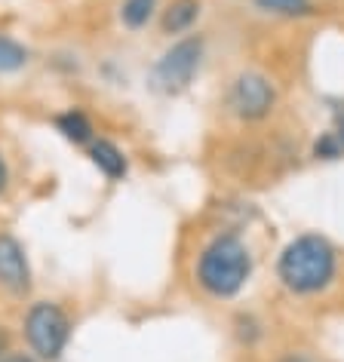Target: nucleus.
I'll list each match as a JSON object with an SVG mask.
<instances>
[{"mask_svg": "<svg viewBox=\"0 0 344 362\" xmlns=\"http://www.w3.org/2000/svg\"><path fill=\"white\" fill-rule=\"evenodd\" d=\"M277 98L280 95H277L274 80L261 74V71L246 68L231 80L224 105H228L231 117H237L240 123H265L277 111Z\"/></svg>", "mask_w": 344, "mask_h": 362, "instance_id": "obj_5", "label": "nucleus"}, {"mask_svg": "<svg viewBox=\"0 0 344 362\" xmlns=\"http://www.w3.org/2000/svg\"><path fill=\"white\" fill-rule=\"evenodd\" d=\"M86 157L105 181H114L117 185V181L130 178V153H126L117 141L105 139V135H96L93 144L86 148Z\"/></svg>", "mask_w": 344, "mask_h": 362, "instance_id": "obj_7", "label": "nucleus"}, {"mask_svg": "<svg viewBox=\"0 0 344 362\" xmlns=\"http://www.w3.org/2000/svg\"><path fill=\"white\" fill-rule=\"evenodd\" d=\"M4 362H40L38 356H34L31 350H10L6 353V359Z\"/></svg>", "mask_w": 344, "mask_h": 362, "instance_id": "obj_18", "label": "nucleus"}, {"mask_svg": "<svg viewBox=\"0 0 344 362\" xmlns=\"http://www.w3.org/2000/svg\"><path fill=\"white\" fill-rule=\"evenodd\" d=\"M311 153L316 160H338V157H344V144L338 139V132H323L320 139L314 141Z\"/></svg>", "mask_w": 344, "mask_h": 362, "instance_id": "obj_14", "label": "nucleus"}, {"mask_svg": "<svg viewBox=\"0 0 344 362\" xmlns=\"http://www.w3.org/2000/svg\"><path fill=\"white\" fill-rule=\"evenodd\" d=\"M234 338H237L243 347H256V344L265 338V325L252 313H237V320H234Z\"/></svg>", "mask_w": 344, "mask_h": 362, "instance_id": "obj_13", "label": "nucleus"}, {"mask_svg": "<svg viewBox=\"0 0 344 362\" xmlns=\"http://www.w3.org/2000/svg\"><path fill=\"white\" fill-rule=\"evenodd\" d=\"M160 16V0H120L117 19L126 31H144Z\"/></svg>", "mask_w": 344, "mask_h": 362, "instance_id": "obj_10", "label": "nucleus"}, {"mask_svg": "<svg viewBox=\"0 0 344 362\" xmlns=\"http://www.w3.org/2000/svg\"><path fill=\"white\" fill-rule=\"evenodd\" d=\"M203 16V0H169L160 10V34L163 37H185Z\"/></svg>", "mask_w": 344, "mask_h": 362, "instance_id": "obj_8", "label": "nucleus"}, {"mask_svg": "<svg viewBox=\"0 0 344 362\" xmlns=\"http://www.w3.org/2000/svg\"><path fill=\"white\" fill-rule=\"evenodd\" d=\"M277 362H316L311 353H302V350H286V353H280Z\"/></svg>", "mask_w": 344, "mask_h": 362, "instance_id": "obj_17", "label": "nucleus"}, {"mask_svg": "<svg viewBox=\"0 0 344 362\" xmlns=\"http://www.w3.org/2000/svg\"><path fill=\"white\" fill-rule=\"evenodd\" d=\"M335 276H338V249L323 233H298L277 258V279L289 295H320L335 283Z\"/></svg>", "mask_w": 344, "mask_h": 362, "instance_id": "obj_1", "label": "nucleus"}, {"mask_svg": "<svg viewBox=\"0 0 344 362\" xmlns=\"http://www.w3.org/2000/svg\"><path fill=\"white\" fill-rule=\"evenodd\" d=\"M206 62V37L203 34H185L176 37L151 68V83L163 95H182L197 80Z\"/></svg>", "mask_w": 344, "mask_h": 362, "instance_id": "obj_4", "label": "nucleus"}, {"mask_svg": "<svg viewBox=\"0 0 344 362\" xmlns=\"http://www.w3.org/2000/svg\"><path fill=\"white\" fill-rule=\"evenodd\" d=\"M31 65V49L13 34L0 31V74H19Z\"/></svg>", "mask_w": 344, "mask_h": 362, "instance_id": "obj_12", "label": "nucleus"}, {"mask_svg": "<svg viewBox=\"0 0 344 362\" xmlns=\"http://www.w3.org/2000/svg\"><path fill=\"white\" fill-rule=\"evenodd\" d=\"M335 132H338V139H341V144H344V117L338 120V129H335Z\"/></svg>", "mask_w": 344, "mask_h": 362, "instance_id": "obj_19", "label": "nucleus"}, {"mask_svg": "<svg viewBox=\"0 0 344 362\" xmlns=\"http://www.w3.org/2000/svg\"><path fill=\"white\" fill-rule=\"evenodd\" d=\"M52 129H56L68 144H74V148H89L93 139L98 135L93 117H89L80 105H71L52 117Z\"/></svg>", "mask_w": 344, "mask_h": 362, "instance_id": "obj_9", "label": "nucleus"}, {"mask_svg": "<svg viewBox=\"0 0 344 362\" xmlns=\"http://www.w3.org/2000/svg\"><path fill=\"white\" fill-rule=\"evenodd\" d=\"M22 338L40 362H62L74 338V320L65 310V304L40 298L31 301L22 313Z\"/></svg>", "mask_w": 344, "mask_h": 362, "instance_id": "obj_3", "label": "nucleus"}, {"mask_svg": "<svg viewBox=\"0 0 344 362\" xmlns=\"http://www.w3.org/2000/svg\"><path fill=\"white\" fill-rule=\"evenodd\" d=\"M10 350H16L13 347V332L6 329V325H0V362L6 359V353H10Z\"/></svg>", "mask_w": 344, "mask_h": 362, "instance_id": "obj_16", "label": "nucleus"}, {"mask_svg": "<svg viewBox=\"0 0 344 362\" xmlns=\"http://www.w3.org/2000/svg\"><path fill=\"white\" fill-rule=\"evenodd\" d=\"M252 6L274 19H311L320 13L316 0H252Z\"/></svg>", "mask_w": 344, "mask_h": 362, "instance_id": "obj_11", "label": "nucleus"}, {"mask_svg": "<svg viewBox=\"0 0 344 362\" xmlns=\"http://www.w3.org/2000/svg\"><path fill=\"white\" fill-rule=\"evenodd\" d=\"M10 187H13V172H10V163H6L4 151H0V200L10 194Z\"/></svg>", "mask_w": 344, "mask_h": 362, "instance_id": "obj_15", "label": "nucleus"}, {"mask_svg": "<svg viewBox=\"0 0 344 362\" xmlns=\"http://www.w3.org/2000/svg\"><path fill=\"white\" fill-rule=\"evenodd\" d=\"M252 267H256V258H252V249L246 246V240L234 230H222L200 249L194 264V276H197V286L210 298L231 301V298H237L246 288V283L252 279Z\"/></svg>", "mask_w": 344, "mask_h": 362, "instance_id": "obj_2", "label": "nucleus"}, {"mask_svg": "<svg viewBox=\"0 0 344 362\" xmlns=\"http://www.w3.org/2000/svg\"><path fill=\"white\" fill-rule=\"evenodd\" d=\"M0 292L13 301H25L34 292V270L25 243L13 230H0Z\"/></svg>", "mask_w": 344, "mask_h": 362, "instance_id": "obj_6", "label": "nucleus"}]
</instances>
